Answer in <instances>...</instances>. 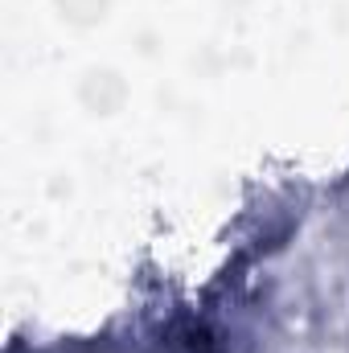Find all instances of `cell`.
<instances>
[{"label": "cell", "mask_w": 349, "mask_h": 353, "mask_svg": "<svg viewBox=\"0 0 349 353\" xmlns=\"http://www.w3.org/2000/svg\"><path fill=\"white\" fill-rule=\"evenodd\" d=\"M181 353H214V345H210L206 333H189V337L181 341Z\"/></svg>", "instance_id": "1"}]
</instances>
